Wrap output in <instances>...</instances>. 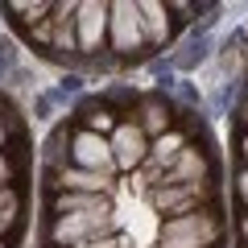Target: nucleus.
<instances>
[{"instance_id":"nucleus-1","label":"nucleus","mask_w":248,"mask_h":248,"mask_svg":"<svg viewBox=\"0 0 248 248\" xmlns=\"http://www.w3.org/2000/svg\"><path fill=\"white\" fill-rule=\"evenodd\" d=\"M223 240V219L219 207H199V211L174 215L161 223L153 248H215Z\"/></svg>"},{"instance_id":"nucleus-22","label":"nucleus","mask_w":248,"mask_h":248,"mask_svg":"<svg viewBox=\"0 0 248 248\" xmlns=\"http://www.w3.org/2000/svg\"><path fill=\"white\" fill-rule=\"evenodd\" d=\"M0 211H21V190L17 186H4L0 190Z\"/></svg>"},{"instance_id":"nucleus-13","label":"nucleus","mask_w":248,"mask_h":248,"mask_svg":"<svg viewBox=\"0 0 248 248\" xmlns=\"http://www.w3.org/2000/svg\"><path fill=\"white\" fill-rule=\"evenodd\" d=\"M0 13H9L13 29H17V33H25V29L42 25V21L50 17L54 4H50V0H4V4H0Z\"/></svg>"},{"instance_id":"nucleus-3","label":"nucleus","mask_w":248,"mask_h":248,"mask_svg":"<svg viewBox=\"0 0 248 248\" xmlns=\"http://www.w3.org/2000/svg\"><path fill=\"white\" fill-rule=\"evenodd\" d=\"M120 232V219H116V207H99V211H83V215H62V219H50L46 236H50V248H75L87 244V240H104Z\"/></svg>"},{"instance_id":"nucleus-24","label":"nucleus","mask_w":248,"mask_h":248,"mask_svg":"<svg viewBox=\"0 0 248 248\" xmlns=\"http://www.w3.org/2000/svg\"><path fill=\"white\" fill-rule=\"evenodd\" d=\"M236 195H240V203H248V166H240V178H236Z\"/></svg>"},{"instance_id":"nucleus-8","label":"nucleus","mask_w":248,"mask_h":248,"mask_svg":"<svg viewBox=\"0 0 248 248\" xmlns=\"http://www.w3.org/2000/svg\"><path fill=\"white\" fill-rule=\"evenodd\" d=\"M66 166L116 178V161H112V149H108V137H95V133H87V128H75V137H71V161H66Z\"/></svg>"},{"instance_id":"nucleus-6","label":"nucleus","mask_w":248,"mask_h":248,"mask_svg":"<svg viewBox=\"0 0 248 248\" xmlns=\"http://www.w3.org/2000/svg\"><path fill=\"white\" fill-rule=\"evenodd\" d=\"M108 149H112V161H116V174H137L145 170L149 161V137L141 133L137 120H120L108 137Z\"/></svg>"},{"instance_id":"nucleus-9","label":"nucleus","mask_w":248,"mask_h":248,"mask_svg":"<svg viewBox=\"0 0 248 248\" xmlns=\"http://www.w3.org/2000/svg\"><path fill=\"white\" fill-rule=\"evenodd\" d=\"M207 178H211V153H207L203 145L190 141L174 157V166L157 174V182H153V186H182V182H207Z\"/></svg>"},{"instance_id":"nucleus-10","label":"nucleus","mask_w":248,"mask_h":248,"mask_svg":"<svg viewBox=\"0 0 248 248\" xmlns=\"http://www.w3.org/2000/svg\"><path fill=\"white\" fill-rule=\"evenodd\" d=\"M174 116H178L174 99H166L161 91H145L141 104H137V112H133V120L141 124V133L149 137V141H157V137H166L170 128H174Z\"/></svg>"},{"instance_id":"nucleus-26","label":"nucleus","mask_w":248,"mask_h":248,"mask_svg":"<svg viewBox=\"0 0 248 248\" xmlns=\"http://www.w3.org/2000/svg\"><path fill=\"white\" fill-rule=\"evenodd\" d=\"M240 240L248 244V215H240Z\"/></svg>"},{"instance_id":"nucleus-17","label":"nucleus","mask_w":248,"mask_h":248,"mask_svg":"<svg viewBox=\"0 0 248 248\" xmlns=\"http://www.w3.org/2000/svg\"><path fill=\"white\" fill-rule=\"evenodd\" d=\"M17 50L21 46L13 42V37H0V83L17 75Z\"/></svg>"},{"instance_id":"nucleus-21","label":"nucleus","mask_w":248,"mask_h":248,"mask_svg":"<svg viewBox=\"0 0 248 248\" xmlns=\"http://www.w3.org/2000/svg\"><path fill=\"white\" fill-rule=\"evenodd\" d=\"M17 133H21V124H17V112H13L0 120V153H9V137H17Z\"/></svg>"},{"instance_id":"nucleus-7","label":"nucleus","mask_w":248,"mask_h":248,"mask_svg":"<svg viewBox=\"0 0 248 248\" xmlns=\"http://www.w3.org/2000/svg\"><path fill=\"white\" fill-rule=\"evenodd\" d=\"M46 190L58 195V190H75V195H99V199H112L116 190V178L112 174H91V170H75V166H62V170H46Z\"/></svg>"},{"instance_id":"nucleus-23","label":"nucleus","mask_w":248,"mask_h":248,"mask_svg":"<svg viewBox=\"0 0 248 248\" xmlns=\"http://www.w3.org/2000/svg\"><path fill=\"white\" fill-rule=\"evenodd\" d=\"M21 211H0V240H9V232H17Z\"/></svg>"},{"instance_id":"nucleus-20","label":"nucleus","mask_w":248,"mask_h":248,"mask_svg":"<svg viewBox=\"0 0 248 248\" xmlns=\"http://www.w3.org/2000/svg\"><path fill=\"white\" fill-rule=\"evenodd\" d=\"M75 248H133V240L116 232V236H104V240H87V244H75Z\"/></svg>"},{"instance_id":"nucleus-4","label":"nucleus","mask_w":248,"mask_h":248,"mask_svg":"<svg viewBox=\"0 0 248 248\" xmlns=\"http://www.w3.org/2000/svg\"><path fill=\"white\" fill-rule=\"evenodd\" d=\"M149 203L157 215H186V211H199V207H215V178L207 182H182V186H153L149 190Z\"/></svg>"},{"instance_id":"nucleus-28","label":"nucleus","mask_w":248,"mask_h":248,"mask_svg":"<svg viewBox=\"0 0 248 248\" xmlns=\"http://www.w3.org/2000/svg\"><path fill=\"white\" fill-rule=\"evenodd\" d=\"M0 248H13V244H9V240H0Z\"/></svg>"},{"instance_id":"nucleus-25","label":"nucleus","mask_w":248,"mask_h":248,"mask_svg":"<svg viewBox=\"0 0 248 248\" xmlns=\"http://www.w3.org/2000/svg\"><path fill=\"white\" fill-rule=\"evenodd\" d=\"M240 157H244V166H248V128L240 133Z\"/></svg>"},{"instance_id":"nucleus-16","label":"nucleus","mask_w":248,"mask_h":248,"mask_svg":"<svg viewBox=\"0 0 248 248\" xmlns=\"http://www.w3.org/2000/svg\"><path fill=\"white\" fill-rule=\"evenodd\" d=\"M207 46H211V42H207V37H195V42H186L182 50H174V54H170V62H174L178 71L186 75V71H195L199 62L207 58Z\"/></svg>"},{"instance_id":"nucleus-12","label":"nucleus","mask_w":248,"mask_h":248,"mask_svg":"<svg viewBox=\"0 0 248 248\" xmlns=\"http://www.w3.org/2000/svg\"><path fill=\"white\" fill-rule=\"evenodd\" d=\"M75 116L66 112L58 124H54L50 133H46V141H42V161H46V170H62L66 166V157H71V137H75Z\"/></svg>"},{"instance_id":"nucleus-27","label":"nucleus","mask_w":248,"mask_h":248,"mask_svg":"<svg viewBox=\"0 0 248 248\" xmlns=\"http://www.w3.org/2000/svg\"><path fill=\"white\" fill-rule=\"evenodd\" d=\"M240 124H244V128H248V99H244V104H240Z\"/></svg>"},{"instance_id":"nucleus-14","label":"nucleus","mask_w":248,"mask_h":248,"mask_svg":"<svg viewBox=\"0 0 248 248\" xmlns=\"http://www.w3.org/2000/svg\"><path fill=\"white\" fill-rule=\"evenodd\" d=\"M112 199H99V195H75V190H58V195H50V219H62V215H83V211H99V207H108Z\"/></svg>"},{"instance_id":"nucleus-19","label":"nucleus","mask_w":248,"mask_h":248,"mask_svg":"<svg viewBox=\"0 0 248 248\" xmlns=\"http://www.w3.org/2000/svg\"><path fill=\"white\" fill-rule=\"evenodd\" d=\"M166 9H170V17H174V25H186V21H195L199 4L195 0H166Z\"/></svg>"},{"instance_id":"nucleus-18","label":"nucleus","mask_w":248,"mask_h":248,"mask_svg":"<svg viewBox=\"0 0 248 248\" xmlns=\"http://www.w3.org/2000/svg\"><path fill=\"white\" fill-rule=\"evenodd\" d=\"M17 174H21V161H17V153H0V190L4 186H17Z\"/></svg>"},{"instance_id":"nucleus-5","label":"nucleus","mask_w":248,"mask_h":248,"mask_svg":"<svg viewBox=\"0 0 248 248\" xmlns=\"http://www.w3.org/2000/svg\"><path fill=\"white\" fill-rule=\"evenodd\" d=\"M75 42L79 58L91 62L108 50V0H79L75 9Z\"/></svg>"},{"instance_id":"nucleus-2","label":"nucleus","mask_w":248,"mask_h":248,"mask_svg":"<svg viewBox=\"0 0 248 248\" xmlns=\"http://www.w3.org/2000/svg\"><path fill=\"white\" fill-rule=\"evenodd\" d=\"M108 54L128 66V62L149 58V42H145L141 17H137V0H108Z\"/></svg>"},{"instance_id":"nucleus-11","label":"nucleus","mask_w":248,"mask_h":248,"mask_svg":"<svg viewBox=\"0 0 248 248\" xmlns=\"http://www.w3.org/2000/svg\"><path fill=\"white\" fill-rule=\"evenodd\" d=\"M137 17H141V29H145L149 50H161V46L174 42L178 25H174V17H170L166 0H137Z\"/></svg>"},{"instance_id":"nucleus-15","label":"nucleus","mask_w":248,"mask_h":248,"mask_svg":"<svg viewBox=\"0 0 248 248\" xmlns=\"http://www.w3.org/2000/svg\"><path fill=\"white\" fill-rule=\"evenodd\" d=\"M79 112H83V128L95 133V137H112V128L120 124V120H116V112L104 104V99H99V104H95V99H87Z\"/></svg>"}]
</instances>
